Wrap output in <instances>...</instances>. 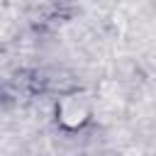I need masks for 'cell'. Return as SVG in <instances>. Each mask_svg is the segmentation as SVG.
Returning <instances> with one entry per match:
<instances>
[{
	"label": "cell",
	"mask_w": 156,
	"mask_h": 156,
	"mask_svg": "<svg viewBox=\"0 0 156 156\" xmlns=\"http://www.w3.org/2000/svg\"><path fill=\"white\" fill-rule=\"evenodd\" d=\"M56 124L66 132H78L83 129L90 117H93V98L85 90H68L61 93V98L56 100Z\"/></svg>",
	"instance_id": "1"
}]
</instances>
